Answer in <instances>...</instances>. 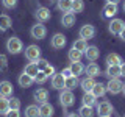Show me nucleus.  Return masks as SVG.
I'll list each match as a JSON object with an SVG mask.
<instances>
[{
  "label": "nucleus",
  "mask_w": 125,
  "mask_h": 117,
  "mask_svg": "<svg viewBox=\"0 0 125 117\" xmlns=\"http://www.w3.org/2000/svg\"><path fill=\"white\" fill-rule=\"evenodd\" d=\"M66 117H80V116H77L75 112H70V114H67V116H66Z\"/></svg>",
  "instance_id": "nucleus-46"
},
{
  "label": "nucleus",
  "mask_w": 125,
  "mask_h": 117,
  "mask_svg": "<svg viewBox=\"0 0 125 117\" xmlns=\"http://www.w3.org/2000/svg\"><path fill=\"white\" fill-rule=\"evenodd\" d=\"M10 109H21V100L16 97L10 98Z\"/></svg>",
  "instance_id": "nucleus-38"
},
{
  "label": "nucleus",
  "mask_w": 125,
  "mask_h": 117,
  "mask_svg": "<svg viewBox=\"0 0 125 117\" xmlns=\"http://www.w3.org/2000/svg\"><path fill=\"white\" fill-rule=\"evenodd\" d=\"M122 94L125 95V83H124V86H122Z\"/></svg>",
  "instance_id": "nucleus-48"
},
{
  "label": "nucleus",
  "mask_w": 125,
  "mask_h": 117,
  "mask_svg": "<svg viewBox=\"0 0 125 117\" xmlns=\"http://www.w3.org/2000/svg\"><path fill=\"white\" fill-rule=\"evenodd\" d=\"M33 83H34V78L27 75L25 72H22V75H19V84H21V88H30Z\"/></svg>",
  "instance_id": "nucleus-21"
},
{
  "label": "nucleus",
  "mask_w": 125,
  "mask_h": 117,
  "mask_svg": "<svg viewBox=\"0 0 125 117\" xmlns=\"http://www.w3.org/2000/svg\"><path fill=\"white\" fill-rule=\"evenodd\" d=\"M124 27H125V22L122 19H111V22H109V25H108V30H109V33H113V34H119L120 31L124 30Z\"/></svg>",
  "instance_id": "nucleus-8"
},
{
  "label": "nucleus",
  "mask_w": 125,
  "mask_h": 117,
  "mask_svg": "<svg viewBox=\"0 0 125 117\" xmlns=\"http://www.w3.org/2000/svg\"><path fill=\"white\" fill-rule=\"evenodd\" d=\"M34 17L38 19V22L44 23V22H47V20H50V17H52V13H50L49 8H45V6H39L38 10L34 11Z\"/></svg>",
  "instance_id": "nucleus-7"
},
{
  "label": "nucleus",
  "mask_w": 125,
  "mask_h": 117,
  "mask_svg": "<svg viewBox=\"0 0 125 117\" xmlns=\"http://www.w3.org/2000/svg\"><path fill=\"white\" fill-rule=\"evenodd\" d=\"M113 114V106L108 100H103L97 105V116L99 117H108Z\"/></svg>",
  "instance_id": "nucleus-5"
},
{
  "label": "nucleus",
  "mask_w": 125,
  "mask_h": 117,
  "mask_svg": "<svg viewBox=\"0 0 125 117\" xmlns=\"http://www.w3.org/2000/svg\"><path fill=\"white\" fill-rule=\"evenodd\" d=\"M61 75L64 77V78H69V77H72V72H70V69H69V67H66V69H62V70H61Z\"/></svg>",
  "instance_id": "nucleus-43"
},
{
  "label": "nucleus",
  "mask_w": 125,
  "mask_h": 117,
  "mask_svg": "<svg viewBox=\"0 0 125 117\" xmlns=\"http://www.w3.org/2000/svg\"><path fill=\"white\" fill-rule=\"evenodd\" d=\"M23 72H25L27 75H30L31 78H34V77H36V75H38V72H39L36 61H31V62H28V64L25 66V69H23Z\"/></svg>",
  "instance_id": "nucleus-19"
},
{
  "label": "nucleus",
  "mask_w": 125,
  "mask_h": 117,
  "mask_svg": "<svg viewBox=\"0 0 125 117\" xmlns=\"http://www.w3.org/2000/svg\"><path fill=\"white\" fill-rule=\"evenodd\" d=\"M120 62H122V58L117 53H109L106 56V64L108 66H120Z\"/></svg>",
  "instance_id": "nucleus-30"
},
{
  "label": "nucleus",
  "mask_w": 125,
  "mask_h": 117,
  "mask_svg": "<svg viewBox=\"0 0 125 117\" xmlns=\"http://www.w3.org/2000/svg\"><path fill=\"white\" fill-rule=\"evenodd\" d=\"M53 112H55V109H53V106L49 103V101L39 105V114H41V117H52Z\"/></svg>",
  "instance_id": "nucleus-15"
},
{
  "label": "nucleus",
  "mask_w": 125,
  "mask_h": 117,
  "mask_svg": "<svg viewBox=\"0 0 125 117\" xmlns=\"http://www.w3.org/2000/svg\"><path fill=\"white\" fill-rule=\"evenodd\" d=\"M6 70H8V58L0 53V72H6Z\"/></svg>",
  "instance_id": "nucleus-37"
},
{
  "label": "nucleus",
  "mask_w": 125,
  "mask_h": 117,
  "mask_svg": "<svg viewBox=\"0 0 125 117\" xmlns=\"http://www.w3.org/2000/svg\"><path fill=\"white\" fill-rule=\"evenodd\" d=\"M122 86H124V83L119 80V78H109V81L106 84V91L109 94H113V95H116V94L122 92Z\"/></svg>",
  "instance_id": "nucleus-3"
},
{
  "label": "nucleus",
  "mask_w": 125,
  "mask_h": 117,
  "mask_svg": "<svg viewBox=\"0 0 125 117\" xmlns=\"http://www.w3.org/2000/svg\"><path fill=\"white\" fill-rule=\"evenodd\" d=\"M77 84H78V80H77L75 75H72V77H69V78L64 80V89H70V91H72Z\"/></svg>",
  "instance_id": "nucleus-33"
},
{
  "label": "nucleus",
  "mask_w": 125,
  "mask_h": 117,
  "mask_svg": "<svg viewBox=\"0 0 125 117\" xmlns=\"http://www.w3.org/2000/svg\"><path fill=\"white\" fill-rule=\"evenodd\" d=\"M58 10L62 13H72V0H58Z\"/></svg>",
  "instance_id": "nucleus-27"
},
{
  "label": "nucleus",
  "mask_w": 125,
  "mask_h": 117,
  "mask_svg": "<svg viewBox=\"0 0 125 117\" xmlns=\"http://www.w3.org/2000/svg\"><path fill=\"white\" fill-rule=\"evenodd\" d=\"M106 3H116V5H117V3H119V0H106Z\"/></svg>",
  "instance_id": "nucleus-47"
},
{
  "label": "nucleus",
  "mask_w": 125,
  "mask_h": 117,
  "mask_svg": "<svg viewBox=\"0 0 125 117\" xmlns=\"http://www.w3.org/2000/svg\"><path fill=\"white\" fill-rule=\"evenodd\" d=\"M72 47H73V49H77V50H80L81 53H84V50L88 49V42H86V39H81L80 38V39H77V41L73 42Z\"/></svg>",
  "instance_id": "nucleus-34"
},
{
  "label": "nucleus",
  "mask_w": 125,
  "mask_h": 117,
  "mask_svg": "<svg viewBox=\"0 0 125 117\" xmlns=\"http://www.w3.org/2000/svg\"><path fill=\"white\" fill-rule=\"evenodd\" d=\"M94 86H95V80H94L92 77H86L80 81V88L83 89L84 92H91Z\"/></svg>",
  "instance_id": "nucleus-17"
},
{
  "label": "nucleus",
  "mask_w": 125,
  "mask_h": 117,
  "mask_svg": "<svg viewBox=\"0 0 125 117\" xmlns=\"http://www.w3.org/2000/svg\"><path fill=\"white\" fill-rule=\"evenodd\" d=\"M94 36H95V28H94V25H91V23H86V25H83L80 28V38L81 39H92Z\"/></svg>",
  "instance_id": "nucleus-9"
},
{
  "label": "nucleus",
  "mask_w": 125,
  "mask_h": 117,
  "mask_svg": "<svg viewBox=\"0 0 125 117\" xmlns=\"http://www.w3.org/2000/svg\"><path fill=\"white\" fill-rule=\"evenodd\" d=\"M47 78H49V77H47L45 73L42 72V70H39V72H38V75L34 77V83H38V84H44L45 81H47Z\"/></svg>",
  "instance_id": "nucleus-36"
},
{
  "label": "nucleus",
  "mask_w": 125,
  "mask_h": 117,
  "mask_svg": "<svg viewBox=\"0 0 125 117\" xmlns=\"http://www.w3.org/2000/svg\"><path fill=\"white\" fill-rule=\"evenodd\" d=\"M84 72H86V75H88V77H92V78L102 75V70L99 67V64H95V62L88 64V67H84Z\"/></svg>",
  "instance_id": "nucleus-16"
},
{
  "label": "nucleus",
  "mask_w": 125,
  "mask_h": 117,
  "mask_svg": "<svg viewBox=\"0 0 125 117\" xmlns=\"http://www.w3.org/2000/svg\"><path fill=\"white\" fill-rule=\"evenodd\" d=\"M84 10V2L83 0H72V13H81Z\"/></svg>",
  "instance_id": "nucleus-35"
},
{
  "label": "nucleus",
  "mask_w": 125,
  "mask_h": 117,
  "mask_svg": "<svg viewBox=\"0 0 125 117\" xmlns=\"http://www.w3.org/2000/svg\"><path fill=\"white\" fill-rule=\"evenodd\" d=\"M94 95L99 98V97H103L105 94H106V84H103V83H95V86L92 88V91H91Z\"/></svg>",
  "instance_id": "nucleus-22"
},
{
  "label": "nucleus",
  "mask_w": 125,
  "mask_h": 117,
  "mask_svg": "<svg viewBox=\"0 0 125 117\" xmlns=\"http://www.w3.org/2000/svg\"><path fill=\"white\" fill-rule=\"evenodd\" d=\"M11 28V17L6 14H0V31H6Z\"/></svg>",
  "instance_id": "nucleus-26"
},
{
  "label": "nucleus",
  "mask_w": 125,
  "mask_h": 117,
  "mask_svg": "<svg viewBox=\"0 0 125 117\" xmlns=\"http://www.w3.org/2000/svg\"><path fill=\"white\" fill-rule=\"evenodd\" d=\"M0 95L2 97H11L13 95V84L8 80L0 81Z\"/></svg>",
  "instance_id": "nucleus-14"
},
{
  "label": "nucleus",
  "mask_w": 125,
  "mask_h": 117,
  "mask_svg": "<svg viewBox=\"0 0 125 117\" xmlns=\"http://www.w3.org/2000/svg\"><path fill=\"white\" fill-rule=\"evenodd\" d=\"M34 100H36L39 105L45 103V101L49 100V91H47V89H38V91L34 92Z\"/></svg>",
  "instance_id": "nucleus-20"
},
{
  "label": "nucleus",
  "mask_w": 125,
  "mask_h": 117,
  "mask_svg": "<svg viewBox=\"0 0 125 117\" xmlns=\"http://www.w3.org/2000/svg\"><path fill=\"white\" fill-rule=\"evenodd\" d=\"M119 36H120V39H122V41L125 42V27H124V30H122V31L119 33Z\"/></svg>",
  "instance_id": "nucleus-45"
},
{
  "label": "nucleus",
  "mask_w": 125,
  "mask_h": 117,
  "mask_svg": "<svg viewBox=\"0 0 125 117\" xmlns=\"http://www.w3.org/2000/svg\"><path fill=\"white\" fill-rule=\"evenodd\" d=\"M67 58H69V61L70 62H77V61H81V58H83V53L80 52V50H77V49H70L69 50V53H67Z\"/></svg>",
  "instance_id": "nucleus-25"
},
{
  "label": "nucleus",
  "mask_w": 125,
  "mask_h": 117,
  "mask_svg": "<svg viewBox=\"0 0 125 117\" xmlns=\"http://www.w3.org/2000/svg\"><path fill=\"white\" fill-rule=\"evenodd\" d=\"M124 11H125V3H124Z\"/></svg>",
  "instance_id": "nucleus-49"
},
{
  "label": "nucleus",
  "mask_w": 125,
  "mask_h": 117,
  "mask_svg": "<svg viewBox=\"0 0 125 117\" xmlns=\"http://www.w3.org/2000/svg\"><path fill=\"white\" fill-rule=\"evenodd\" d=\"M64 80L66 78L61 75V72L55 73V75L52 77V88L56 89V91H62V89H64Z\"/></svg>",
  "instance_id": "nucleus-13"
},
{
  "label": "nucleus",
  "mask_w": 125,
  "mask_h": 117,
  "mask_svg": "<svg viewBox=\"0 0 125 117\" xmlns=\"http://www.w3.org/2000/svg\"><path fill=\"white\" fill-rule=\"evenodd\" d=\"M78 116L80 117H94L92 106H86V105H83V106L78 109Z\"/></svg>",
  "instance_id": "nucleus-32"
},
{
  "label": "nucleus",
  "mask_w": 125,
  "mask_h": 117,
  "mask_svg": "<svg viewBox=\"0 0 125 117\" xmlns=\"http://www.w3.org/2000/svg\"><path fill=\"white\" fill-rule=\"evenodd\" d=\"M61 23L66 28H70L72 25H75V14L73 13H64L61 17Z\"/></svg>",
  "instance_id": "nucleus-18"
},
{
  "label": "nucleus",
  "mask_w": 125,
  "mask_h": 117,
  "mask_svg": "<svg viewBox=\"0 0 125 117\" xmlns=\"http://www.w3.org/2000/svg\"><path fill=\"white\" fill-rule=\"evenodd\" d=\"M105 75L108 78H119L120 77V66H108Z\"/></svg>",
  "instance_id": "nucleus-24"
},
{
  "label": "nucleus",
  "mask_w": 125,
  "mask_h": 117,
  "mask_svg": "<svg viewBox=\"0 0 125 117\" xmlns=\"http://www.w3.org/2000/svg\"><path fill=\"white\" fill-rule=\"evenodd\" d=\"M42 72H44L47 77H53V75H55V67H53V66H50V64H47L45 69L42 70Z\"/></svg>",
  "instance_id": "nucleus-40"
},
{
  "label": "nucleus",
  "mask_w": 125,
  "mask_h": 117,
  "mask_svg": "<svg viewBox=\"0 0 125 117\" xmlns=\"http://www.w3.org/2000/svg\"><path fill=\"white\" fill-rule=\"evenodd\" d=\"M117 14V5L116 3H106L102 10V16L106 19H113L114 16Z\"/></svg>",
  "instance_id": "nucleus-12"
},
{
  "label": "nucleus",
  "mask_w": 125,
  "mask_h": 117,
  "mask_svg": "<svg viewBox=\"0 0 125 117\" xmlns=\"http://www.w3.org/2000/svg\"><path fill=\"white\" fill-rule=\"evenodd\" d=\"M69 69H70V72H72V75H81V73L84 72V66L81 64L80 61H77V62H70V66H69Z\"/></svg>",
  "instance_id": "nucleus-23"
},
{
  "label": "nucleus",
  "mask_w": 125,
  "mask_h": 117,
  "mask_svg": "<svg viewBox=\"0 0 125 117\" xmlns=\"http://www.w3.org/2000/svg\"><path fill=\"white\" fill-rule=\"evenodd\" d=\"M6 50H8L11 55H17V53H21L22 50H23V42H22L19 38L11 36V38L6 41Z\"/></svg>",
  "instance_id": "nucleus-1"
},
{
  "label": "nucleus",
  "mask_w": 125,
  "mask_h": 117,
  "mask_svg": "<svg viewBox=\"0 0 125 117\" xmlns=\"http://www.w3.org/2000/svg\"><path fill=\"white\" fill-rule=\"evenodd\" d=\"M36 64H38V69H39V70H44L45 66L49 64V61H47V59H41V58H39V59L36 61Z\"/></svg>",
  "instance_id": "nucleus-42"
},
{
  "label": "nucleus",
  "mask_w": 125,
  "mask_h": 117,
  "mask_svg": "<svg viewBox=\"0 0 125 117\" xmlns=\"http://www.w3.org/2000/svg\"><path fill=\"white\" fill-rule=\"evenodd\" d=\"M83 55H84V56L88 58V59L91 61V62H94V61L99 59V56H100V50L97 49L95 45H88V49L84 50V53H83Z\"/></svg>",
  "instance_id": "nucleus-11"
},
{
  "label": "nucleus",
  "mask_w": 125,
  "mask_h": 117,
  "mask_svg": "<svg viewBox=\"0 0 125 117\" xmlns=\"http://www.w3.org/2000/svg\"><path fill=\"white\" fill-rule=\"evenodd\" d=\"M81 101H83V105H86V106H94V105H95V101H97V97L94 95L92 92H84Z\"/></svg>",
  "instance_id": "nucleus-29"
},
{
  "label": "nucleus",
  "mask_w": 125,
  "mask_h": 117,
  "mask_svg": "<svg viewBox=\"0 0 125 117\" xmlns=\"http://www.w3.org/2000/svg\"><path fill=\"white\" fill-rule=\"evenodd\" d=\"M50 45H52L53 49H56V50L62 49V47L66 45V36H64V34H61V33L53 34L52 39H50Z\"/></svg>",
  "instance_id": "nucleus-10"
},
{
  "label": "nucleus",
  "mask_w": 125,
  "mask_h": 117,
  "mask_svg": "<svg viewBox=\"0 0 125 117\" xmlns=\"http://www.w3.org/2000/svg\"><path fill=\"white\" fill-rule=\"evenodd\" d=\"M10 111V97H2L0 95V114L5 116Z\"/></svg>",
  "instance_id": "nucleus-31"
},
{
  "label": "nucleus",
  "mask_w": 125,
  "mask_h": 117,
  "mask_svg": "<svg viewBox=\"0 0 125 117\" xmlns=\"http://www.w3.org/2000/svg\"><path fill=\"white\" fill-rule=\"evenodd\" d=\"M25 58L28 61H38L39 58H41V49H39L38 45L31 44L25 49Z\"/></svg>",
  "instance_id": "nucleus-6"
},
{
  "label": "nucleus",
  "mask_w": 125,
  "mask_h": 117,
  "mask_svg": "<svg viewBox=\"0 0 125 117\" xmlns=\"http://www.w3.org/2000/svg\"><path fill=\"white\" fill-rule=\"evenodd\" d=\"M5 117H21V112H19V109H10L5 114Z\"/></svg>",
  "instance_id": "nucleus-41"
},
{
  "label": "nucleus",
  "mask_w": 125,
  "mask_h": 117,
  "mask_svg": "<svg viewBox=\"0 0 125 117\" xmlns=\"http://www.w3.org/2000/svg\"><path fill=\"white\" fill-rule=\"evenodd\" d=\"M25 117H41L38 105H28L25 108Z\"/></svg>",
  "instance_id": "nucleus-28"
},
{
  "label": "nucleus",
  "mask_w": 125,
  "mask_h": 117,
  "mask_svg": "<svg viewBox=\"0 0 125 117\" xmlns=\"http://www.w3.org/2000/svg\"><path fill=\"white\" fill-rule=\"evenodd\" d=\"M60 103H61V106H64V108H69L75 103V95H73V92L70 91V89H62L61 91Z\"/></svg>",
  "instance_id": "nucleus-2"
},
{
  "label": "nucleus",
  "mask_w": 125,
  "mask_h": 117,
  "mask_svg": "<svg viewBox=\"0 0 125 117\" xmlns=\"http://www.w3.org/2000/svg\"><path fill=\"white\" fill-rule=\"evenodd\" d=\"M2 5L5 8H8V10H13L17 5V0H2Z\"/></svg>",
  "instance_id": "nucleus-39"
},
{
  "label": "nucleus",
  "mask_w": 125,
  "mask_h": 117,
  "mask_svg": "<svg viewBox=\"0 0 125 117\" xmlns=\"http://www.w3.org/2000/svg\"><path fill=\"white\" fill-rule=\"evenodd\" d=\"M30 33H31V38H33V39H44V38H45V34H47V28H45L44 23L38 22L36 25L31 27Z\"/></svg>",
  "instance_id": "nucleus-4"
},
{
  "label": "nucleus",
  "mask_w": 125,
  "mask_h": 117,
  "mask_svg": "<svg viewBox=\"0 0 125 117\" xmlns=\"http://www.w3.org/2000/svg\"><path fill=\"white\" fill-rule=\"evenodd\" d=\"M120 77H125V61L120 62Z\"/></svg>",
  "instance_id": "nucleus-44"
},
{
  "label": "nucleus",
  "mask_w": 125,
  "mask_h": 117,
  "mask_svg": "<svg viewBox=\"0 0 125 117\" xmlns=\"http://www.w3.org/2000/svg\"><path fill=\"white\" fill-rule=\"evenodd\" d=\"M108 117H111V116H108Z\"/></svg>",
  "instance_id": "nucleus-50"
}]
</instances>
